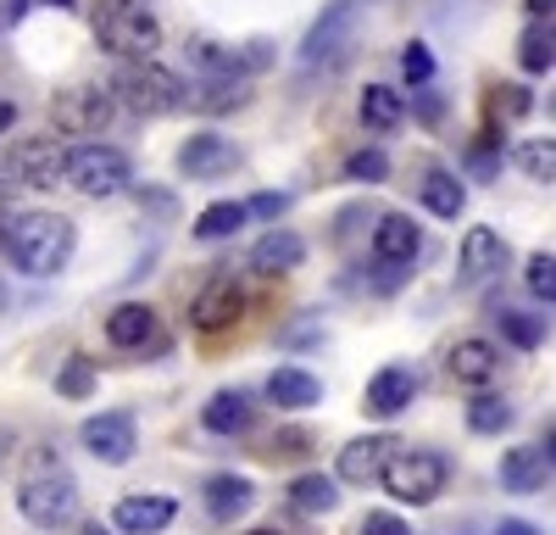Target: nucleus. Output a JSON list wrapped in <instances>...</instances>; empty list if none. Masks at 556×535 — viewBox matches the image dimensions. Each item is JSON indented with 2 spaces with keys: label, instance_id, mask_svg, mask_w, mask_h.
Instances as JSON below:
<instances>
[{
  "label": "nucleus",
  "instance_id": "nucleus-1",
  "mask_svg": "<svg viewBox=\"0 0 556 535\" xmlns=\"http://www.w3.org/2000/svg\"><path fill=\"white\" fill-rule=\"evenodd\" d=\"M78 235L62 212H23L7 223V251H12V268L28 279H51L56 268H67Z\"/></svg>",
  "mask_w": 556,
  "mask_h": 535
},
{
  "label": "nucleus",
  "instance_id": "nucleus-2",
  "mask_svg": "<svg viewBox=\"0 0 556 535\" xmlns=\"http://www.w3.org/2000/svg\"><path fill=\"white\" fill-rule=\"evenodd\" d=\"M96 39L106 45L112 57L146 62L162 51V23L146 0H101L96 7Z\"/></svg>",
  "mask_w": 556,
  "mask_h": 535
},
{
  "label": "nucleus",
  "instance_id": "nucleus-3",
  "mask_svg": "<svg viewBox=\"0 0 556 535\" xmlns=\"http://www.w3.org/2000/svg\"><path fill=\"white\" fill-rule=\"evenodd\" d=\"M351 51H356V7L351 0H334L301 39V67L306 73H340L351 62Z\"/></svg>",
  "mask_w": 556,
  "mask_h": 535
},
{
  "label": "nucleus",
  "instance_id": "nucleus-4",
  "mask_svg": "<svg viewBox=\"0 0 556 535\" xmlns=\"http://www.w3.org/2000/svg\"><path fill=\"white\" fill-rule=\"evenodd\" d=\"M17 508H23V519H28L34 530H56V524H67V519L78 513V485H73L67 469L39 463V469L23 480V490H17Z\"/></svg>",
  "mask_w": 556,
  "mask_h": 535
},
{
  "label": "nucleus",
  "instance_id": "nucleus-5",
  "mask_svg": "<svg viewBox=\"0 0 556 535\" xmlns=\"http://www.w3.org/2000/svg\"><path fill=\"white\" fill-rule=\"evenodd\" d=\"M112 96H123L134 112H146V117H156V112H178L184 107V78L173 73V67H162L156 57H146V62H128L123 73H117V84H112Z\"/></svg>",
  "mask_w": 556,
  "mask_h": 535
},
{
  "label": "nucleus",
  "instance_id": "nucleus-6",
  "mask_svg": "<svg viewBox=\"0 0 556 535\" xmlns=\"http://www.w3.org/2000/svg\"><path fill=\"white\" fill-rule=\"evenodd\" d=\"M128 157L117 151V146H101V140H89V146H73L67 151V167H62V178L78 190V196H89V201H106V196H117V190H128Z\"/></svg>",
  "mask_w": 556,
  "mask_h": 535
},
{
  "label": "nucleus",
  "instance_id": "nucleus-7",
  "mask_svg": "<svg viewBox=\"0 0 556 535\" xmlns=\"http://www.w3.org/2000/svg\"><path fill=\"white\" fill-rule=\"evenodd\" d=\"M445 458L440 452H406V446H395L390 452V463L379 469V480H384V490L395 502H412V508H424V502H434L440 490H445Z\"/></svg>",
  "mask_w": 556,
  "mask_h": 535
},
{
  "label": "nucleus",
  "instance_id": "nucleus-8",
  "mask_svg": "<svg viewBox=\"0 0 556 535\" xmlns=\"http://www.w3.org/2000/svg\"><path fill=\"white\" fill-rule=\"evenodd\" d=\"M51 123H56V134L101 140V134L117 123V96H112V84H78V89H67V96H56Z\"/></svg>",
  "mask_w": 556,
  "mask_h": 535
},
{
  "label": "nucleus",
  "instance_id": "nucleus-9",
  "mask_svg": "<svg viewBox=\"0 0 556 535\" xmlns=\"http://www.w3.org/2000/svg\"><path fill=\"white\" fill-rule=\"evenodd\" d=\"M67 151H73V146H67V134H56V128L17 140V146H12L17 185H28V190H51L56 178H62V167H67Z\"/></svg>",
  "mask_w": 556,
  "mask_h": 535
},
{
  "label": "nucleus",
  "instance_id": "nucleus-10",
  "mask_svg": "<svg viewBox=\"0 0 556 535\" xmlns=\"http://www.w3.org/2000/svg\"><path fill=\"white\" fill-rule=\"evenodd\" d=\"M240 312H245V290L240 279H212L195 301H190V324L217 335V329H235L240 324Z\"/></svg>",
  "mask_w": 556,
  "mask_h": 535
},
{
  "label": "nucleus",
  "instance_id": "nucleus-11",
  "mask_svg": "<svg viewBox=\"0 0 556 535\" xmlns=\"http://www.w3.org/2000/svg\"><path fill=\"white\" fill-rule=\"evenodd\" d=\"M84 446L96 452L101 463H128L134 458V446H139V430H134V419L128 413H96L84 424Z\"/></svg>",
  "mask_w": 556,
  "mask_h": 535
},
{
  "label": "nucleus",
  "instance_id": "nucleus-12",
  "mask_svg": "<svg viewBox=\"0 0 556 535\" xmlns=\"http://www.w3.org/2000/svg\"><path fill=\"white\" fill-rule=\"evenodd\" d=\"M501 262H506V240L490 229V223H473V229L462 235V257H456L462 279H468V285H484L490 274H501Z\"/></svg>",
  "mask_w": 556,
  "mask_h": 535
},
{
  "label": "nucleus",
  "instance_id": "nucleus-13",
  "mask_svg": "<svg viewBox=\"0 0 556 535\" xmlns=\"http://www.w3.org/2000/svg\"><path fill=\"white\" fill-rule=\"evenodd\" d=\"M445 369H451L456 385L484 390V385H495V374H501V351H495L490 340H456L451 357H445Z\"/></svg>",
  "mask_w": 556,
  "mask_h": 535
},
{
  "label": "nucleus",
  "instance_id": "nucleus-14",
  "mask_svg": "<svg viewBox=\"0 0 556 535\" xmlns=\"http://www.w3.org/2000/svg\"><path fill=\"white\" fill-rule=\"evenodd\" d=\"M395 446H401L395 435H362V440H351L345 452H340V480L345 485H374Z\"/></svg>",
  "mask_w": 556,
  "mask_h": 535
},
{
  "label": "nucleus",
  "instance_id": "nucleus-15",
  "mask_svg": "<svg viewBox=\"0 0 556 535\" xmlns=\"http://www.w3.org/2000/svg\"><path fill=\"white\" fill-rule=\"evenodd\" d=\"M235 162H240V151H235V140H223V134H190L184 151H178V167L190 178H217Z\"/></svg>",
  "mask_w": 556,
  "mask_h": 535
},
{
  "label": "nucleus",
  "instance_id": "nucleus-16",
  "mask_svg": "<svg viewBox=\"0 0 556 535\" xmlns=\"http://www.w3.org/2000/svg\"><path fill=\"white\" fill-rule=\"evenodd\" d=\"M501 485L506 490H545L551 485V440L545 446H513V452L501 458Z\"/></svg>",
  "mask_w": 556,
  "mask_h": 535
},
{
  "label": "nucleus",
  "instance_id": "nucleus-17",
  "mask_svg": "<svg viewBox=\"0 0 556 535\" xmlns=\"http://www.w3.org/2000/svg\"><path fill=\"white\" fill-rule=\"evenodd\" d=\"M417 246H424V229H417L406 212H384V217H379V229H374V257H379L384 268L412 262Z\"/></svg>",
  "mask_w": 556,
  "mask_h": 535
},
{
  "label": "nucleus",
  "instance_id": "nucleus-18",
  "mask_svg": "<svg viewBox=\"0 0 556 535\" xmlns=\"http://www.w3.org/2000/svg\"><path fill=\"white\" fill-rule=\"evenodd\" d=\"M251 101V84L240 78V73H223V78H206V84H195L190 96H184V107L190 112H206V117H223V112H240Z\"/></svg>",
  "mask_w": 556,
  "mask_h": 535
},
{
  "label": "nucleus",
  "instance_id": "nucleus-19",
  "mask_svg": "<svg viewBox=\"0 0 556 535\" xmlns=\"http://www.w3.org/2000/svg\"><path fill=\"white\" fill-rule=\"evenodd\" d=\"M173 519H178V502H173V497H123L117 513H112V524L128 530V535H156V530H167Z\"/></svg>",
  "mask_w": 556,
  "mask_h": 535
},
{
  "label": "nucleus",
  "instance_id": "nucleus-20",
  "mask_svg": "<svg viewBox=\"0 0 556 535\" xmlns=\"http://www.w3.org/2000/svg\"><path fill=\"white\" fill-rule=\"evenodd\" d=\"M412 396H417L412 369H379L374 380H367V413L395 419V413H406V408H412Z\"/></svg>",
  "mask_w": 556,
  "mask_h": 535
},
{
  "label": "nucleus",
  "instance_id": "nucleus-21",
  "mask_svg": "<svg viewBox=\"0 0 556 535\" xmlns=\"http://www.w3.org/2000/svg\"><path fill=\"white\" fill-rule=\"evenodd\" d=\"M106 340H112L117 351H139L146 340H156V312H151L146 301H123V307H112Z\"/></svg>",
  "mask_w": 556,
  "mask_h": 535
},
{
  "label": "nucleus",
  "instance_id": "nucleus-22",
  "mask_svg": "<svg viewBox=\"0 0 556 535\" xmlns=\"http://www.w3.org/2000/svg\"><path fill=\"white\" fill-rule=\"evenodd\" d=\"M267 396L278 401V408L301 413V408H317V401H323V380L306 374V369H278V374L267 380Z\"/></svg>",
  "mask_w": 556,
  "mask_h": 535
},
{
  "label": "nucleus",
  "instance_id": "nucleus-23",
  "mask_svg": "<svg viewBox=\"0 0 556 535\" xmlns=\"http://www.w3.org/2000/svg\"><path fill=\"white\" fill-rule=\"evenodd\" d=\"M251 502H256V485H251L245 474H212V480H206V508H212V519H240Z\"/></svg>",
  "mask_w": 556,
  "mask_h": 535
},
{
  "label": "nucleus",
  "instance_id": "nucleus-24",
  "mask_svg": "<svg viewBox=\"0 0 556 535\" xmlns=\"http://www.w3.org/2000/svg\"><path fill=\"white\" fill-rule=\"evenodd\" d=\"M201 424H206L212 435H245V430H251V396H245V390H217V396L206 401Z\"/></svg>",
  "mask_w": 556,
  "mask_h": 535
},
{
  "label": "nucleus",
  "instance_id": "nucleus-25",
  "mask_svg": "<svg viewBox=\"0 0 556 535\" xmlns=\"http://www.w3.org/2000/svg\"><path fill=\"white\" fill-rule=\"evenodd\" d=\"M301 257H306L301 235L273 229V235H262V240H256V251H251V268H256V274H290V268H301Z\"/></svg>",
  "mask_w": 556,
  "mask_h": 535
},
{
  "label": "nucleus",
  "instance_id": "nucleus-26",
  "mask_svg": "<svg viewBox=\"0 0 556 535\" xmlns=\"http://www.w3.org/2000/svg\"><path fill=\"white\" fill-rule=\"evenodd\" d=\"M401 117H406V101L395 96L390 84H367V89H362V123L374 128V134L401 128Z\"/></svg>",
  "mask_w": 556,
  "mask_h": 535
},
{
  "label": "nucleus",
  "instance_id": "nucleus-27",
  "mask_svg": "<svg viewBox=\"0 0 556 535\" xmlns=\"http://www.w3.org/2000/svg\"><path fill=\"white\" fill-rule=\"evenodd\" d=\"M290 502L301 513H334L340 508V485L329 474H301V480H290Z\"/></svg>",
  "mask_w": 556,
  "mask_h": 535
},
{
  "label": "nucleus",
  "instance_id": "nucleus-28",
  "mask_svg": "<svg viewBox=\"0 0 556 535\" xmlns=\"http://www.w3.org/2000/svg\"><path fill=\"white\" fill-rule=\"evenodd\" d=\"M424 207H429L434 217H456L462 207H468V190H462V178H456V173L434 167V173L424 178Z\"/></svg>",
  "mask_w": 556,
  "mask_h": 535
},
{
  "label": "nucleus",
  "instance_id": "nucleus-29",
  "mask_svg": "<svg viewBox=\"0 0 556 535\" xmlns=\"http://www.w3.org/2000/svg\"><path fill=\"white\" fill-rule=\"evenodd\" d=\"M245 207L240 201H212L201 217H195V240H228V235H240L245 229Z\"/></svg>",
  "mask_w": 556,
  "mask_h": 535
},
{
  "label": "nucleus",
  "instance_id": "nucleus-30",
  "mask_svg": "<svg viewBox=\"0 0 556 535\" xmlns=\"http://www.w3.org/2000/svg\"><path fill=\"white\" fill-rule=\"evenodd\" d=\"M506 424H513V401H506V396L479 390V396L468 401V430H473V435H501Z\"/></svg>",
  "mask_w": 556,
  "mask_h": 535
},
{
  "label": "nucleus",
  "instance_id": "nucleus-31",
  "mask_svg": "<svg viewBox=\"0 0 556 535\" xmlns=\"http://www.w3.org/2000/svg\"><path fill=\"white\" fill-rule=\"evenodd\" d=\"M518 62H523V73H551V62H556L551 23H529V34L518 39Z\"/></svg>",
  "mask_w": 556,
  "mask_h": 535
},
{
  "label": "nucleus",
  "instance_id": "nucleus-32",
  "mask_svg": "<svg viewBox=\"0 0 556 535\" xmlns=\"http://www.w3.org/2000/svg\"><path fill=\"white\" fill-rule=\"evenodd\" d=\"M518 167L534 178V185H551L556 178V146L551 140H523L518 146Z\"/></svg>",
  "mask_w": 556,
  "mask_h": 535
},
{
  "label": "nucleus",
  "instance_id": "nucleus-33",
  "mask_svg": "<svg viewBox=\"0 0 556 535\" xmlns=\"http://www.w3.org/2000/svg\"><path fill=\"white\" fill-rule=\"evenodd\" d=\"M190 67L195 73H206V78H223V73H235V51H223V45H212V39H190Z\"/></svg>",
  "mask_w": 556,
  "mask_h": 535
},
{
  "label": "nucleus",
  "instance_id": "nucleus-34",
  "mask_svg": "<svg viewBox=\"0 0 556 535\" xmlns=\"http://www.w3.org/2000/svg\"><path fill=\"white\" fill-rule=\"evenodd\" d=\"M56 390H62L67 401H84L89 390H96V363H89V357H67L62 374H56Z\"/></svg>",
  "mask_w": 556,
  "mask_h": 535
},
{
  "label": "nucleus",
  "instance_id": "nucleus-35",
  "mask_svg": "<svg viewBox=\"0 0 556 535\" xmlns=\"http://www.w3.org/2000/svg\"><path fill=\"white\" fill-rule=\"evenodd\" d=\"M501 335L513 340V346H523V351H534L545 340V324L529 319V312H501Z\"/></svg>",
  "mask_w": 556,
  "mask_h": 535
},
{
  "label": "nucleus",
  "instance_id": "nucleus-36",
  "mask_svg": "<svg viewBox=\"0 0 556 535\" xmlns=\"http://www.w3.org/2000/svg\"><path fill=\"white\" fill-rule=\"evenodd\" d=\"M529 290H534L545 307L556 301V257H551V251H534V257H529Z\"/></svg>",
  "mask_w": 556,
  "mask_h": 535
},
{
  "label": "nucleus",
  "instance_id": "nucleus-37",
  "mask_svg": "<svg viewBox=\"0 0 556 535\" xmlns=\"http://www.w3.org/2000/svg\"><path fill=\"white\" fill-rule=\"evenodd\" d=\"M345 173H351V178H362V185H379V178L390 173V157L367 146V151H356V157L345 162Z\"/></svg>",
  "mask_w": 556,
  "mask_h": 535
},
{
  "label": "nucleus",
  "instance_id": "nucleus-38",
  "mask_svg": "<svg viewBox=\"0 0 556 535\" xmlns=\"http://www.w3.org/2000/svg\"><path fill=\"white\" fill-rule=\"evenodd\" d=\"M401 73H406V84H429L434 78V51H429V45H406V51H401Z\"/></svg>",
  "mask_w": 556,
  "mask_h": 535
},
{
  "label": "nucleus",
  "instance_id": "nucleus-39",
  "mask_svg": "<svg viewBox=\"0 0 556 535\" xmlns=\"http://www.w3.org/2000/svg\"><path fill=\"white\" fill-rule=\"evenodd\" d=\"M529 89H518V84H506V89H495V112H506V117H529Z\"/></svg>",
  "mask_w": 556,
  "mask_h": 535
},
{
  "label": "nucleus",
  "instance_id": "nucleus-40",
  "mask_svg": "<svg viewBox=\"0 0 556 535\" xmlns=\"http://www.w3.org/2000/svg\"><path fill=\"white\" fill-rule=\"evenodd\" d=\"M356 535H412V530H406V519H395V513H367Z\"/></svg>",
  "mask_w": 556,
  "mask_h": 535
},
{
  "label": "nucleus",
  "instance_id": "nucleus-41",
  "mask_svg": "<svg viewBox=\"0 0 556 535\" xmlns=\"http://www.w3.org/2000/svg\"><path fill=\"white\" fill-rule=\"evenodd\" d=\"M290 207V196H256L245 212H256V217H278V212H285Z\"/></svg>",
  "mask_w": 556,
  "mask_h": 535
},
{
  "label": "nucleus",
  "instance_id": "nucleus-42",
  "mask_svg": "<svg viewBox=\"0 0 556 535\" xmlns=\"http://www.w3.org/2000/svg\"><path fill=\"white\" fill-rule=\"evenodd\" d=\"M306 446H312V435H301V430H285V435L273 440V452H306Z\"/></svg>",
  "mask_w": 556,
  "mask_h": 535
},
{
  "label": "nucleus",
  "instance_id": "nucleus-43",
  "mask_svg": "<svg viewBox=\"0 0 556 535\" xmlns=\"http://www.w3.org/2000/svg\"><path fill=\"white\" fill-rule=\"evenodd\" d=\"M12 185H17V167H12V151L0 146V196H7Z\"/></svg>",
  "mask_w": 556,
  "mask_h": 535
},
{
  "label": "nucleus",
  "instance_id": "nucleus-44",
  "mask_svg": "<svg viewBox=\"0 0 556 535\" xmlns=\"http://www.w3.org/2000/svg\"><path fill=\"white\" fill-rule=\"evenodd\" d=\"M495 535H540V530H534V524H523V519H501V524H495Z\"/></svg>",
  "mask_w": 556,
  "mask_h": 535
},
{
  "label": "nucleus",
  "instance_id": "nucleus-45",
  "mask_svg": "<svg viewBox=\"0 0 556 535\" xmlns=\"http://www.w3.org/2000/svg\"><path fill=\"white\" fill-rule=\"evenodd\" d=\"M551 7L556 0H529V23H551Z\"/></svg>",
  "mask_w": 556,
  "mask_h": 535
},
{
  "label": "nucleus",
  "instance_id": "nucleus-46",
  "mask_svg": "<svg viewBox=\"0 0 556 535\" xmlns=\"http://www.w3.org/2000/svg\"><path fill=\"white\" fill-rule=\"evenodd\" d=\"M12 123H17V107H12V101H0V128H12Z\"/></svg>",
  "mask_w": 556,
  "mask_h": 535
},
{
  "label": "nucleus",
  "instance_id": "nucleus-47",
  "mask_svg": "<svg viewBox=\"0 0 556 535\" xmlns=\"http://www.w3.org/2000/svg\"><path fill=\"white\" fill-rule=\"evenodd\" d=\"M34 7H56V12H73L78 0H34Z\"/></svg>",
  "mask_w": 556,
  "mask_h": 535
},
{
  "label": "nucleus",
  "instance_id": "nucleus-48",
  "mask_svg": "<svg viewBox=\"0 0 556 535\" xmlns=\"http://www.w3.org/2000/svg\"><path fill=\"white\" fill-rule=\"evenodd\" d=\"M7 223H12V217H7V207H0V251H7Z\"/></svg>",
  "mask_w": 556,
  "mask_h": 535
},
{
  "label": "nucleus",
  "instance_id": "nucleus-49",
  "mask_svg": "<svg viewBox=\"0 0 556 535\" xmlns=\"http://www.w3.org/2000/svg\"><path fill=\"white\" fill-rule=\"evenodd\" d=\"M78 535H112V530H106V524H84Z\"/></svg>",
  "mask_w": 556,
  "mask_h": 535
},
{
  "label": "nucleus",
  "instance_id": "nucleus-50",
  "mask_svg": "<svg viewBox=\"0 0 556 535\" xmlns=\"http://www.w3.org/2000/svg\"><path fill=\"white\" fill-rule=\"evenodd\" d=\"M245 535H278V530H245Z\"/></svg>",
  "mask_w": 556,
  "mask_h": 535
}]
</instances>
